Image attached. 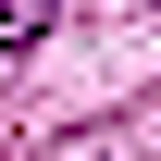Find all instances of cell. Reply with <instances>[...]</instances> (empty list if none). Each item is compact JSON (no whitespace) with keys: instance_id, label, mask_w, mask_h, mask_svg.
Listing matches in <instances>:
<instances>
[{"instance_id":"obj_1","label":"cell","mask_w":161,"mask_h":161,"mask_svg":"<svg viewBox=\"0 0 161 161\" xmlns=\"http://www.w3.org/2000/svg\"><path fill=\"white\" fill-rule=\"evenodd\" d=\"M13 37H25V0H13V13H0V50H13Z\"/></svg>"}]
</instances>
